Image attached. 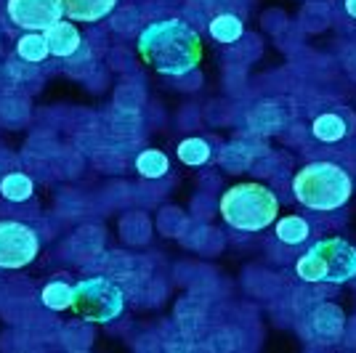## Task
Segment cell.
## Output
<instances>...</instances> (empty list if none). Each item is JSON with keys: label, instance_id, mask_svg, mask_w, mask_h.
Returning <instances> with one entry per match:
<instances>
[{"label": "cell", "instance_id": "9", "mask_svg": "<svg viewBox=\"0 0 356 353\" xmlns=\"http://www.w3.org/2000/svg\"><path fill=\"white\" fill-rule=\"evenodd\" d=\"M43 35L51 56L67 59V56L77 54V48H80V32H77V27H74L72 22H59L51 30H45Z\"/></svg>", "mask_w": 356, "mask_h": 353}, {"label": "cell", "instance_id": "18", "mask_svg": "<svg viewBox=\"0 0 356 353\" xmlns=\"http://www.w3.org/2000/svg\"><path fill=\"white\" fill-rule=\"evenodd\" d=\"M178 160L184 162V165H205L210 160V147L205 138H186V141H181L178 144Z\"/></svg>", "mask_w": 356, "mask_h": 353}, {"label": "cell", "instance_id": "6", "mask_svg": "<svg viewBox=\"0 0 356 353\" xmlns=\"http://www.w3.org/2000/svg\"><path fill=\"white\" fill-rule=\"evenodd\" d=\"M40 252V239L30 226L0 221V268H24Z\"/></svg>", "mask_w": 356, "mask_h": 353}, {"label": "cell", "instance_id": "4", "mask_svg": "<svg viewBox=\"0 0 356 353\" xmlns=\"http://www.w3.org/2000/svg\"><path fill=\"white\" fill-rule=\"evenodd\" d=\"M296 271L303 281H327V284L351 281L356 279V247L341 236L322 239L312 245L306 255H300Z\"/></svg>", "mask_w": 356, "mask_h": 353}, {"label": "cell", "instance_id": "13", "mask_svg": "<svg viewBox=\"0 0 356 353\" xmlns=\"http://www.w3.org/2000/svg\"><path fill=\"white\" fill-rule=\"evenodd\" d=\"M136 170L144 178H163L170 170V162H168V157H165L163 151L147 149V151H141L136 157Z\"/></svg>", "mask_w": 356, "mask_h": 353}, {"label": "cell", "instance_id": "10", "mask_svg": "<svg viewBox=\"0 0 356 353\" xmlns=\"http://www.w3.org/2000/svg\"><path fill=\"white\" fill-rule=\"evenodd\" d=\"M64 3V16H70V22H99L106 14H112V8L118 6V0H61Z\"/></svg>", "mask_w": 356, "mask_h": 353}, {"label": "cell", "instance_id": "7", "mask_svg": "<svg viewBox=\"0 0 356 353\" xmlns=\"http://www.w3.org/2000/svg\"><path fill=\"white\" fill-rule=\"evenodd\" d=\"M8 19L27 32H45L64 19L61 0H8Z\"/></svg>", "mask_w": 356, "mask_h": 353}, {"label": "cell", "instance_id": "3", "mask_svg": "<svg viewBox=\"0 0 356 353\" xmlns=\"http://www.w3.org/2000/svg\"><path fill=\"white\" fill-rule=\"evenodd\" d=\"M221 215L223 221L239 231H264L266 226L277 221L280 199L264 183L245 181L232 186L221 197Z\"/></svg>", "mask_w": 356, "mask_h": 353}, {"label": "cell", "instance_id": "12", "mask_svg": "<svg viewBox=\"0 0 356 353\" xmlns=\"http://www.w3.org/2000/svg\"><path fill=\"white\" fill-rule=\"evenodd\" d=\"M72 293H74V287H70L67 281H51V284L43 287L40 300H43L45 309L67 311V309H72Z\"/></svg>", "mask_w": 356, "mask_h": 353}, {"label": "cell", "instance_id": "19", "mask_svg": "<svg viewBox=\"0 0 356 353\" xmlns=\"http://www.w3.org/2000/svg\"><path fill=\"white\" fill-rule=\"evenodd\" d=\"M346 11H348V16L356 19V0H346Z\"/></svg>", "mask_w": 356, "mask_h": 353}, {"label": "cell", "instance_id": "17", "mask_svg": "<svg viewBox=\"0 0 356 353\" xmlns=\"http://www.w3.org/2000/svg\"><path fill=\"white\" fill-rule=\"evenodd\" d=\"M314 136L319 138V141H327V144H332V141H341L343 136L348 133L346 128V122H343L338 115H322V117L314 120Z\"/></svg>", "mask_w": 356, "mask_h": 353}, {"label": "cell", "instance_id": "16", "mask_svg": "<svg viewBox=\"0 0 356 353\" xmlns=\"http://www.w3.org/2000/svg\"><path fill=\"white\" fill-rule=\"evenodd\" d=\"M16 51H19V56L24 61H32V64H38V61H43L51 51H48V43H45V35L43 32H30V35H24L19 43H16Z\"/></svg>", "mask_w": 356, "mask_h": 353}, {"label": "cell", "instance_id": "11", "mask_svg": "<svg viewBox=\"0 0 356 353\" xmlns=\"http://www.w3.org/2000/svg\"><path fill=\"white\" fill-rule=\"evenodd\" d=\"M242 32H245V24L234 14H221L210 22V35L218 43H237Z\"/></svg>", "mask_w": 356, "mask_h": 353}, {"label": "cell", "instance_id": "5", "mask_svg": "<svg viewBox=\"0 0 356 353\" xmlns=\"http://www.w3.org/2000/svg\"><path fill=\"white\" fill-rule=\"evenodd\" d=\"M122 309H125V295L112 279L93 277L74 284L72 311L80 313L86 322L109 324L122 313Z\"/></svg>", "mask_w": 356, "mask_h": 353}, {"label": "cell", "instance_id": "1", "mask_svg": "<svg viewBox=\"0 0 356 353\" xmlns=\"http://www.w3.org/2000/svg\"><path fill=\"white\" fill-rule=\"evenodd\" d=\"M138 54L147 67L154 72L181 77L189 74L202 59V40L200 35L178 22V19H165L154 22L138 38Z\"/></svg>", "mask_w": 356, "mask_h": 353}, {"label": "cell", "instance_id": "2", "mask_svg": "<svg viewBox=\"0 0 356 353\" xmlns=\"http://www.w3.org/2000/svg\"><path fill=\"white\" fill-rule=\"evenodd\" d=\"M293 192L309 210H338L354 194V181L335 162H312L293 178Z\"/></svg>", "mask_w": 356, "mask_h": 353}, {"label": "cell", "instance_id": "14", "mask_svg": "<svg viewBox=\"0 0 356 353\" xmlns=\"http://www.w3.org/2000/svg\"><path fill=\"white\" fill-rule=\"evenodd\" d=\"M32 192H35V183L24 173H11L0 181V194L11 202H24L32 197Z\"/></svg>", "mask_w": 356, "mask_h": 353}, {"label": "cell", "instance_id": "8", "mask_svg": "<svg viewBox=\"0 0 356 353\" xmlns=\"http://www.w3.org/2000/svg\"><path fill=\"white\" fill-rule=\"evenodd\" d=\"M306 319H309L312 335L319 343H335L343 335V327H346V313L332 303H319Z\"/></svg>", "mask_w": 356, "mask_h": 353}, {"label": "cell", "instance_id": "15", "mask_svg": "<svg viewBox=\"0 0 356 353\" xmlns=\"http://www.w3.org/2000/svg\"><path fill=\"white\" fill-rule=\"evenodd\" d=\"M309 223L303 221V218H298V215H287L282 221L277 223V236H280V242L284 245H300V242H306L309 239Z\"/></svg>", "mask_w": 356, "mask_h": 353}]
</instances>
